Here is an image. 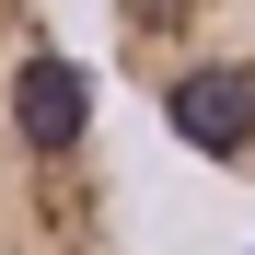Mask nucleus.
Wrapping results in <instances>:
<instances>
[{
  "mask_svg": "<svg viewBox=\"0 0 255 255\" xmlns=\"http://www.w3.org/2000/svg\"><path fill=\"white\" fill-rule=\"evenodd\" d=\"M0 255H128L105 116L58 0H0Z\"/></svg>",
  "mask_w": 255,
  "mask_h": 255,
  "instance_id": "f257e3e1",
  "label": "nucleus"
},
{
  "mask_svg": "<svg viewBox=\"0 0 255 255\" xmlns=\"http://www.w3.org/2000/svg\"><path fill=\"white\" fill-rule=\"evenodd\" d=\"M105 47L174 151L255 186V0H105Z\"/></svg>",
  "mask_w": 255,
  "mask_h": 255,
  "instance_id": "f03ea898",
  "label": "nucleus"
}]
</instances>
